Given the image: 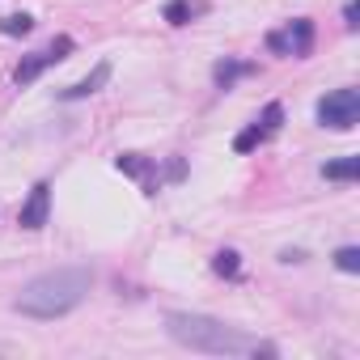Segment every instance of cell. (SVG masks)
<instances>
[{"label": "cell", "instance_id": "6da1fadb", "mask_svg": "<svg viewBox=\"0 0 360 360\" xmlns=\"http://www.w3.org/2000/svg\"><path fill=\"white\" fill-rule=\"evenodd\" d=\"M165 330L174 343H183L191 352H204V356H276L271 343L221 322V318H208V314H191V309H169L165 314Z\"/></svg>", "mask_w": 360, "mask_h": 360}, {"label": "cell", "instance_id": "7a4b0ae2", "mask_svg": "<svg viewBox=\"0 0 360 360\" xmlns=\"http://www.w3.org/2000/svg\"><path fill=\"white\" fill-rule=\"evenodd\" d=\"M89 284H94L89 267H56V271L34 276V280L18 292L13 309L26 314V318H34V322H56V318L72 314V309L89 297Z\"/></svg>", "mask_w": 360, "mask_h": 360}, {"label": "cell", "instance_id": "3957f363", "mask_svg": "<svg viewBox=\"0 0 360 360\" xmlns=\"http://www.w3.org/2000/svg\"><path fill=\"white\" fill-rule=\"evenodd\" d=\"M318 123L330 131H352L360 123V94L356 89H335L318 98Z\"/></svg>", "mask_w": 360, "mask_h": 360}, {"label": "cell", "instance_id": "277c9868", "mask_svg": "<svg viewBox=\"0 0 360 360\" xmlns=\"http://www.w3.org/2000/svg\"><path fill=\"white\" fill-rule=\"evenodd\" d=\"M267 47H271L276 56H297V60H305V56L314 51V22H309V18H297V22H288L284 30H271V34H267Z\"/></svg>", "mask_w": 360, "mask_h": 360}, {"label": "cell", "instance_id": "5b68a950", "mask_svg": "<svg viewBox=\"0 0 360 360\" xmlns=\"http://www.w3.org/2000/svg\"><path fill=\"white\" fill-rule=\"evenodd\" d=\"M72 47H77V43H72L68 34H60V39H56L51 47H43V51L26 56V60H22V64L13 68V81H18V85H34V81H39V77H43V72L51 68V64L68 60V51H72Z\"/></svg>", "mask_w": 360, "mask_h": 360}, {"label": "cell", "instance_id": "8992f818", "mask_svg": "<svg viewBox=\"0 0 360 360\" xmlns=\"http://www.w3.org/2000/svg\"><path fill=\"white\" fill-rule=\"evenodd\" d=\"M47 217H51V187H47V183H34L30 200H26L22 212H18V225H22V229H43Z\"/></svg>", "mask_w": 360, "mask_h": 360}, {"label": "cell", "instance_id": "52a82bcc", "mask_svg": "<svg viewBox=\"0 0 360 360\" xmlns=\"http://www.w3.org/2000/svg\"><path fill=\"white\" fill-rule=\"evenodd\" d=\"M115 169H119V174H131V178H144V191H148V195L161 187L157 161H148V157H140V153H123V157L115 161Z\"/></svg>", "mask_w": 360, "mask_h": 360}, {"label": "cell", "instance_id": "ba28073f", "mask_svg": "<svg viewBox=\"0 0 360 360\" xmlns=\"http://www.w3.org/2000/svg\"><path fill=\"white\" fill-rule=\"evenodd\" d=\"M106 81H110V64L102 60V64H98V68H94L89 77H81L77 85H68V89H64L60 98H64V102H81V98H89V94H98V89H102Z\"/></svg>", "mask_w": 360, "mask_h": 360}, {"label": "cell", "instance_id": "9c48e42d", "mask_svg": "<svg viewBox=\"0 0 360 360\" xmlns=\"http://www.w3.org/2000/svg\"><path fill=\"white\" fill-rule=\"evenodd\" d=\"M255 72V64H242V60H221L217 68H212V81L221 85V89H233V81L238 77H250Z\"/></svg>", "mask_w": 360, "mask_h": 360}, {"label": "cell", "instance_id": "30bf717a", "mask_svg": "<svg viewBox=\"0 0 360 360\" xmlns=\"http://www.w3.org/2000/svg\"><path fill=\"white\" fill-rule=\"evenodd\" d=\"M195 13H204V5H200V0H169L161 18H165L169 26H187V22H191Z\"/></svg>", "mask_w": 360, "mask_h": 360}, {"label": "cell", "instance_id": "8fae6325", "mask_svg": "<svg viewBox=\"0 0 360 360\" xmlns=\"http://www.w3.org/2000/svg\"><path fill=\"white\" fill-rule=\"evenodd\" d=\"M356 174H360V157H343V161H326L322 165V178H330V183H352Z\"/></svg>", "mask_w": 360, "mask_h": 360}, {"label": "cell", "instance_id": "7c38bea8", "mask_svg": "<svg viewBox=\"0 0 360 360\" xmlns=\"http://www.w3.org/2000/svg\"><path fill=\"white\" fill-rule=\"evenodd\" d=\"M212 271H217V276H225V280H238V271H242V255H238V250H217Z\"/></svg>", "mask_w": 360, "mask_h": 360}, {"label": "cell", "instance_id": "4fadbf2b", "mask_svg": "<svg viewBox=\"0 0 360 360\" xmlns=\"http://www.w3.org/2000/svg\"><path fill=\"white\" fill-rule=\"evenodd\" d=\"M30 30H34V18H30V13H9V18H0V34H9V39L30 34Z\"/></svg>", "mask_w": 360, "mask_h": 360}, {"label": "cell", "instance_id": "5bb4252c", "mask_svg": "<svg viewBox=\"0 0 360 360\" xmlns=\"http://www.w3.org/2000/svg\"><path fill=\"white\" fill-rule=\"evenodd\" d=\"M263 140H271V136H267V131H263V127L255 123V127H246V131H242V136L233 140V148H238V153H250V148H259Z\"/></svg>", "mask_w": 360, "mask_h": 360}, {"label": "cell", "instance_id": "9a60e30c", "mask_svg": "<svg viewBox=\"0 0 360 360\" xmlns=\"http://www.w3.org/2000/svg\"><path fill=\"white\" fill-rule=\"evenodd\" d=\"M335 267L347 271V276H356V271H360V250H356V246H339V250H335Z\"/></svg>", "mask_w": 360, "mask_h": 360}, {"label": "cell", "instance_id": "2e32d148", "mask_svg": "<svg viewBox=\"0 0 360 360\" xmlns=\"http://www.w3.org/2000/svg\"><path fill=\"white\" fill-rule=\"evenodd\" d=\"M280 123H284V106H280V102H267V110H263L259 127H263L267 136H276V131H280Z\"/></svg>", "mask_w": 360, "mask_h": 360}, {"label": "cell", "instance_id": "e0dca14e", "mask_svg": "<svg viewBox=\"0 0 360 360\" xmlns=\"http://www.w3.org/2000/svg\"><path fill=\"white\" fill-rule=\"evenodd\" d=\"M356 18H360V5H356V0H347V5H343V26H347V30H356V26H360Z\"/></svg>", "mask_w": 360, "mask_h": 360}]
</instances>
